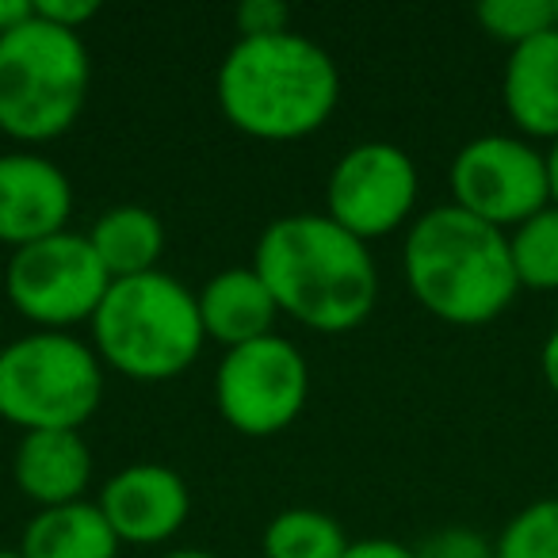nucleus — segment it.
<instances>
[{
  "instance_id": "4",
  "label": "nucleus",
  "mask_w": 558,
  "mask_h": 558,
  "mask_svg": "<svg viewBox=\"0 0 558 558\" xmlns=\"http://www.w3.org/2000/svg\"><path fill=\"white\" fill-rule=\"evenodd\" d=\"M93 337L96 352L138 383L184 375L207 341L199 299L165 271L116 279L93 318Z\"/></svg>"
},
{
  "instance_id": "8",
  "label": "nucleus",
  "mask_w": 558,
  "mask_h": 558,
  "mask_svg": "<svg viewBox=\"0 0 558 558\" xmlns=\"http://www.w3.org/2000/svg\"><path fill=\"white\" fill-rule=\"evenodd\" d=\"M311 395L306 356L283 337L230 349L218 364L215 398L226 425L241 436H276L303 413Z\"/></svg>"
},
{
  "instance_id": "11",
  "label": "nucleus",
  "mask_w": 558,
  "mask_h": 558,
  "mask_svg": "<svg viewBox=\"0 0 558 558\" xmlns=\"http://www.w3.org/2000/svg\"><path fill=\"white\" fill-rule=\"evenodd\" d=\"M73 215L70 177L35 154H0V241L35 245L65 230Z\"/></svg>"
},
{
  "instance_id": "6",
  "label": "nucleus",
  "mask_w": 558,
  "mask_h": 558,
  "mask_svg": "<svg viewBox=\"0 0 558 558\" xmlns=\"http://www.w3.org/2000/svg\"><path fill=\"white\" fill-rule=\"evenodd\" d=\"M104 395L100 356L70 333L20 337L0 352V417L24 433H81Z\"/></svg>"
},
{
  "instance_id": "24",
  "label": "nucleus",
  "mask_w": 558,
  "mask_h": 558,
  "mask_svg": "<svg viewBox=\"0 0 558 558\" xmlns=\"http://www.w3.org/2000/svg\"><path fill=\"white\" fill-rule=\"evenodd\" d=\"M96 12H100L96 0H39V4H35V16L39 20H47V24H54V27H65V32H77V35Z\"/></svg>"
},
{
  "instance_id": "29",
  "label": "nucleus",
  "mask_w": 558,
  "mask_h": 558,
  "mask_svg": "<svg viewBox=\"0 0 558 558\" xmlns=\"http://www.w3.org/2000/svg\"><path fill=\"white\" fill-rule=\"evenodd\" d=\"M165 558H215V555H207V550H172Z\"/></svg>"
},
{
  "instance_id": "1",
  "label": "nucleus",
  "mask_w": 558,
  "mask_h": 558,
  "mask_svg": "<svg viewBox=\"0 0 558 558\" xmlns=\"http://www.w3.org/2000/svg\"><path fill=\"white\" fill-rule=\"evenodd\" d=\"M253 271L279 314L318 333L356 329L379 295V271L360 238L329 215H288L260 233Z\"/></svg>"
},
{
  "instance_id": "26",
  "label": "nucleus",
  "mask_w": 558,
  "mask_h": 558,
  "mask_svg": "<svg viewBox=\"0 0 558 558\" xmlns=\"http://www.w3.org/2000/svg\"><path fill=\"white\" fill-rule=\"evenodd\" d=\"M35 16V4L32 0H0V35L20 27L24 20Z\"/></svg>"
},
{
  "instance_id": "16",
  "label": "nucleus",
  "mask_w": 558,
  "mask_h": 558,
  "mask_svg": "<svg viewBox=\"0 0 558 558\" xmlns=\"http://www.w3.org/2000/svg\"><path fill=\"white\" fill-rule=\"evenodd\" d=\"M20 555L24 558H116L119 535L111 532L100 505H88V501L54 505V509H39V517L27 524Z\"/></svg>"
},
{
  "instance_id": "13",
  "label": "nucleus",
  "mask_w": 558,
  "mask_h": 558,
  "mask_svg": "<svg viewBox=\"0 0 558 558\" xmlns=\"http://www.w3.org/2000/svg\"><path fill=\"white\" fill-rule=\"evenodd\" d=\"M16 486L32 497L39 509L81 501L88 478H93V451L85 436L70 428H47V433H24L16 448Z\"/></svg>"
},
{
  "instance_id": "15",
  "label": "nucleus",
  "mask_w": 558,
  "mask_h": 558,
  "mask_svg": "<svg viewBox=\"0 0 558 558\" xmlns=\"http://www.w3.org/2000/svg\"><path fill=\"white\" fill-rule=\"evenodd\" d=\"M501 96L520 131L532 138H558V27L512 47Z\"/></svg>"
},
{
  "instance_id": "2",
  "label": "nucleus",
  "mask_w": 558,
  "mask_h": 558,
  "mask_svg": "<svg viewBox=\"0 0 558 558\" xmlns=\"http://www.w3.org/2000/svg\"><path fill=\"white\" fill-rule=\"evenodd\" d=\"M341 100L337 62L295 32L238 39L218 70V108L241 134L295 142L322 131Z\"/></svg>"
},
{
  "instance_id": "10",
  "label": "nucleus",
  "mask_w": 558,
  "mask_h": 558,
  "mask_svg": "<svg viewBox=\"0 0 558 558\" xmlns=\"http://www.w3.org/2000/svg\"><path fill=\"white\" fill-rule=\"evenodd\" d=\"M417 203V169L410 154L390 142L352 146L337 161L326 187V215L352 238H383L410 218Z\"/></svg>"
},
{
  "instance_id": "30",
  "label": "nucleus",
  "mask_w": 558,
  "mask_h": 558,
  "mask_svg": "<svg viewBox=\"0 0 558 558\" xmlns=\"http://www.w3.org/2000/svg\"><path fill=\"white\" fill-rule=\"evenodd\" d=\"M0 558H24L20 550H0Z\"/></svg>"
},
{
  "instance_id": "19",
  "label": "nucleus",
  "mask_w": 558,
  "mask_h": 558,
  "mask_svg": "<svg viewBox=\"0 0 558 558\" xmlns=\"http://www.w3.org/2000/svg\"><path fill=\"white\" fill-rule=\"evenodd\" d=\"M509 253L520 288L558 291V207H547L520 222L509 238Z\"/></svg>"
},
{
  "instance_id": "3",
  "label": "nucleus",
  "mask_w": 558,
  "mask_h": 558,
  "mask_svg": "<svg viewBox=\"0 0 558 558\" xmlns=\"http://www.w3.org/2000/svg\"><path fill=\"white\" fill-rule=\"evenodd\" d=\"M405 279L417 303L451 326H486L520 291L509 238L463 207H433L405 238Z\"/></svg>"
},
{
  "instance_id": "22",
  "label": "nucleus",
  "mask_w": 558,
  "mask_h": 558,
  "mask_svg": "<svg viewBox=\"0 0 558 558\" xmlns=\"http://www.w3.org/2000/svg\"><path fill=\"white\" fill-rule=\"evenodd\" d=\"M417 558H497V547H489L471 527H444L433 532L421 547H413Z\"/></svg>"
},
{
  "instance_id": "21",
  "label": "nucleus",
  "mask_w": 558,
  "mask_h": 558,
  "mask_svg": "<svg viewBox=\"0 0 558 558\" xmlns=\"http://www.w3.org/2000/svg\"><path fill=\"white\" fill-rule=\"evenodd\" d=\"M497 558H558V497L520 509L497 539Z\"/></svg>"
},
{
  "instance_id": "20",
  "label": "nucleus",
  "mask_w": 558,
  "mask_h": 558,
  "mask_svg": "<svg viewBox=\"0 0 558 558\" xmlns=\"http://www.w3.org/2000/svg\"><path fill=\"white\" fill-rule=\"evenodd\" d=\"M478 24L494 39L520 47L558 27V4L555 0H486L478 4Z\"/></svg>"
},
{
  "instance_id": "14",
  "label": "nucleus",
  "mask_w": 558,
  "mask_h": 558,
  "mask_svg": "<svg viewBox=\"0 0 558 558\" xmlns=\"http://www.w3.org/2000/svg\"><path fill=\"white\" fill-rule=\"evenodd\" d=\"M195 299H199L203 333L210 341L226 344V352L260 341V337H271L279 306L253 268L218 271Z\"/></svg>"
},
{
  "instance_id": "18",
  "label": "nucleus",
  "mask_w": 558,
  "mask_h": 558,
  "mask_svg": "<svg viewBox=\"0 0 558 558\" xmlns=\"http://www.w3.org/2000/svg\"><path fill=\"white\" fill-rule=\"evenodd\" d=\"M349 535L329 512L288 509L264 527V558H344Z\"/></svg>"
},
{
  "instance_id": "23",
  "label": "nucleus",
  "mask_w": 558,
  "mask_h": 558,
  "mask_svg": "<svg viewBox=\"0 0 558 558\" xmlns=\"http://www.w3.org/2000/svg\"><path fill=\"white\" fill-rule=\"evenodd\" d=\"M233 20H238L241 39H271V35L288 32L291 9L283 0H245Z\"/></svg>"
},
{
  "instance_id": "5",
  "label": "nucleus",
  "mask_w": 558,
  "mask_h": 558,
  "mask_svg": "<svg viewBox=\"0 0 558 558\" xmlns=\"http://www.w3.org/2000/svg\"><path fill=\"white\" fill-rule=\"evenodd\" d=\"M93 62L77 32L32 16L0 35V131L50 142L81 119Z\"/></svg>"
},
{
  "instance_id": "27",
  "label": "nucleus",
  "mask_w": 558,
  "mask_h": 558,
  "mask_svg": "<svg viewBox=\"0 0 558 558\" xmlns=\"http://www.w3.org/2000/svg\"><path fill=\"white\" fill-rule=\"evenodd\" d=\"M543 379H547V387L558 395V326L550 329L547 344H543Z\"/></svg>"
},
{
  "instance_id": "28",
  "label": "nucleus",
  "mask_w": 558,
  "mask_h": 558,
  "mask_svg": "<svg viewBox=\"0 0 558 558\" xmlns=\"http://www.w3.org/2000/svg\"><path fill=\"white\" fill-rule=\"evenodd\" d=\"M547 177H550V199H555V207H558V138L547 154Z\"/></svg>"
},
{
  "instance_id": "12",
  "label": "nucleus",
  "mask_w": 558,
  "mask_h": 558,
  "mask_svg": "<svg viewBox=\"0 0 558 558\" xmlns=\"http://www.w3.org/2000/svg\"><path fill=\"white\" fill-rule=\"evenodd\" d=\"M192 497L177 471L157 463H134L104 486L100 512L119 543H165L187 520Z\"/></svg>"
},
{
  "instance_id": "17",
  "label": "nucleus",
  "mask_w": 558,
  "mask_h": 558,
  "mask_svg": "<svg viewBox=\"0 0 558 558\" xmlns=\"http://www.w3.org/2000/svg\"><path fill=\"white\" fill-rule=\"evenodd\" d=\"M88 241H93L96 256L108 268L111 283H116V279L157 271V260L165 253V226L149 207L123 203V207H111L96 218Z\"/></svg>"
},
{
  "instance_id": "7",
  "label": "nucleus",
  "mask_w": 558,
  "mask_h": 558,
  "mask_svg": "<svg viewBox=\"0 0 558 558\" xmlns=\"http://www.w3.org/2000/svg\"><path fill=\"white\" fill-rule=\"evenodd\" d=\"M108 288L111 276L96 256L93 241L70 230L16 248L4 271L9 303L47 333L93 322Z\"/></svg>"
},
{
  "instance_id": "9",
  "label": "nucleus",
  "mask_w": 558,
  "mask_h": 558,
  "mask_svg": "<svg viewBox=\"0 0 558 558\" xmlns=\"http://www.w3.org/2000/svg\"><path fill=\"white\" fill-rule=\"evenodd\" d=\"M451 195L456 207L497 230L520 226L550 203L547 157L505 134L474 138L451 161Z\"/></svg>"
},
{
  "instance_id": "25",
  "label": "nucleus",
  "mask_w": 558,
  "mask_h": 558,
  "mask_svg": "<svg viewBox=\"0 0 558 558\" xmlns=\"http://www.w3.org/2000/svg\"><path fill=\"white\" fill-rule=\"evenodd\" d=\"M344 558H417L413 547H402L395 539H360L349 543V555Z\"/></svg>"
}]
</instances>
